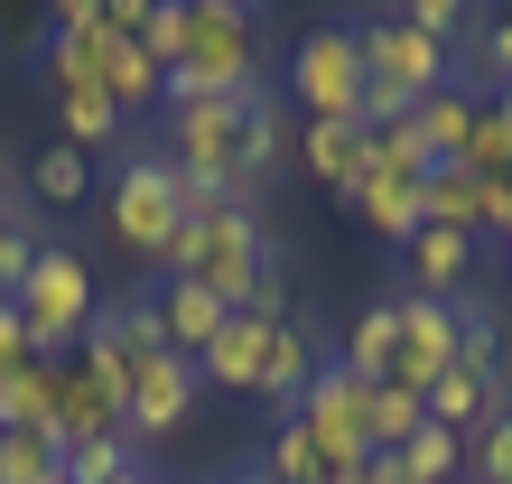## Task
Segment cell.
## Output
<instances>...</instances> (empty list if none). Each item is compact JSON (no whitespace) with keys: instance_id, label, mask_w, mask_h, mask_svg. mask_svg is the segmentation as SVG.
Masks as SVG:
<instances>
[{"instance_id":"cell-1","label":"cell","mask_w":512,"mask_h":484,"mask_svg":"<svg viewBox=\"0 0 512 484\" xmlns=\"http://www.w3.org/2000/svg\"><path fill=\"white\" fill-rule=\"evenodd\" d=\"M261 94V28L233 0H187V56L159 75V112L196 103H252Z\"/></svg>"},{"instance_id":"cell-2","label":"cell","mask_w":512,"mask_h":484,"mask_svg":"<svg viewBox=\"0 0 512 484\" xmlns=\"http://www.w3.org/2000/svg\"><path fill=\"white\" fill-rule=\"evenodd\" d=\"M354 47H364V121L391 131V121H410L429 94H447V47L419 38V28L391 10V19H364L354 28Z\"/></svg>"},{"instance_id":"cell-3","label":"cell","mask_w":512,"mask_h":484,"mask_svg":"<svg viewBox=\"0 0 512 484\" xmlns=\"http://www.w3.org/2000/svg\"><path fill=\"white\" fill-rule=\"evenodd\" d=\"M270 270V242H261V215L252 205H215V215H187V242L168 252V280H196L205 298H224L243 317L252 280Z\"/></svg>"},{"instance_id":"cell-4","label":"cell","mask_w":512,"mask_h":484,"mask_svg":"<svg viewBox=\"0 0 512 484\" xmlns=\"http://www.w3.org/2000/svg\"><path fill=\"white\" fill-rule=\"evenodd\" d=\"M19 326H28V354L38 363H75L84 336H94V308H103V289H94V270H84V252H66V242H47V261L28 270V289L10 298Z\"/></svg>"},{"instance_id":"cell-5","label":"cell","mask_w":512,"mask_h":484,"mask_svg":"<svg viewBox=\"0 0 512 484\" xmlns=\"http://www.w3.org/2000/svg\"><path fill=\"white\" fill-rule=\"evenodd\" d=\"M47 75L56 94H103L122 121L159 103V66L140 56V38H112V28H47Z\"/></svg>"},{"instance_id":"cell-6","label":"cell","mask_w":512,"mask_h":484,"mask_svg":"<svg viewBox=\"0 0 512 484\" xmlns=\"http://www.w3.org/2000/svg\"><path fill=\"white\" fill-rule=\"evenodd\" d=\"M168 168L177 177H205L243 205L261 187L252 168V103H196V112H168Z\"/></svg>"},{"instance_id":"cell-7","label":"cell","mask_w":512,"mask_h":484,"mask_svg":"<svg viewBox=\"0 0 512 484\" xmlns=\"http://www.w3.org/2000/svg\"><path fill=\"white\" fill-rule=\"evenodd\" d=\"M112 242H122L131 261H159L168 270V252L187 242V196H177V168H168V149H140V159L112 177Z\"/></svg>"},{"instance_id":"cell-8","label":"cell","mask_w":512,"mask_h":484,"mask_svg":"<svg viewBox=\"0 0 512 484\" xmlns=\"http://www.w3.org/2000/svg\"><path fill=\"white\" fill-rule=\"evenodd\" d=\"M298 429L326 447V466H336V475H364L373 466V382L345 373V363H317L308 401H298Z\"/></svg>"},{"instance_id":"cell-9","label":"cell","mask_w":512,"mask_h":484,"mask_svg":"<svg viewBox=\"0 0 512 484\" xmlns=\"http://www.w3.org/2000/svg\"><path fill=\"white\" fill-rule=\"evenodd\" d=\"M289 94L308 121H364V47H354V28H308L298 38Z\"/></svg>"},{"instance_id":"cell-10","label":"cell","mask_w":512,"mask_h":484,"mask_svg":"<svg viewBox=\"0 0 512 484\" xmlns=\"http://www.w3.org/2000/svg\"><path fill=\"white\" fill-rule=\"evenodd\" d=\"M122 401H131L122 363L84 345L66 363V382H56V447H66V438H122Z\"/></svg>"},{"instance_id":"cell-11","label":"cell","mask_w":512,"mask_h":484,"mask_svg":"<svg viewBox=\"0 0 512 484\" xmlns=\"http://www.w3.org/2000/svg\"><path fill=\"white\" fill-rule=\"evenodd\" d=\"M391 308H401V354H391V382L429 391L447 363H457V298H419V289H401Z\"/></svg>"},{"instance_id":"cell-12","label":"cell","mask_w":512,"mask_h":484,"mask_svg":"<svg viewBox=\"0 0 512 484\" xmlns=\"http://www.w3.org/2000/svg\"><path fill=\"white\" fill-rule=\"evenodd\" d=\"M196 363L187 354H159V363H149V373H131V401H122V438L131 447H159L168 429H177V419H187L196 410Z\"/></svg>"},{"instance_id":"cell-13","label":"cell","mask_w":512,"mask_h":484,"mask_svg":"<svg viewBox=\"0 0 512 484\" xmlns=\"http://www.w3.org/2000/svg\"><path fill=\"white\" fill-rule=\"evenodd\" d=\"M494 410H503V373H494V363H475V354H457L429 382V429H447V438H475Z\"/></svg>"},{"instance_id":"cell-14","label":"cell","mask_w":512,"mask_h":484,"mask_svg":"<svg viewBox=\"0 0 512 484\" xmlns=\"http://www.w3.org/2000/svg\"><path fill=\"white\" fill-rule=\"evenodd\" d=\"M298 159H308V177L326 196H354L373 177V121H308L298 131Z\"/></svg>"},{"instance_id":"cell-15","label":"cell","mask_w":512,"mask_h":484,"mask_svg":"<svg viewBox=\"0 0 512 484\" xmlns=\"http://www.w3.org/2000/svg\"><path fill=\"white\" fill-rule=\"evenodd\" d=\"M149 317H159L168 354H187V363H196V354L233 326V308H224V298H205L196 280H159V289H149Z\"/></svg>"},{"instance_id":"cell-16","label":"cell","mask_w":512,"mask_h":484,"mask_svg":"<svg viewBox=\"0 0 512 484\" xmlns=\"http://www.w3.org/2000/svg\"><path fill=\"white\" fill-rule=\"evenodd\" d=\"M270 336H280V326H261V317H233L224 336H215V345L196 354V382H205V391H261Z\"/></svg>"},{"instance_id":"cell-17","label":"cell","mask_w":512,"mask_h":484,"mask_svg":"<svg viewBox=\"0 0 512 484\" xmlns=\"http://www.w3.org/2000/svg\"><path fill=\"white\" fill-rule=\"evenodd\" d=\"M475 252H485V242H466V233H438V224H419L410 233V289L419 298H466V280H475Z\"/></svg>"},{"instance_id":"cell-18","label":"cell","mask_w":512,"mask_h":484,"mask_svg":"<svg viewBox=\"0 0 512 484\" xmlns=\"http://www.w3.org/2000/svg\"><path fill=\"white\" fill-rule=\"evenodd\" d=\"M317 336H308V326H280V336H270V363H261V391H252V401H270V410H280V419H298V401H308V382H317Z\"/></svg>"},{"instance_id":"cell-19","label":"cell","mask_w":512,"mask_h":484,"mask_svg":"<svg viewBox=\"0 0 512 484\" xmlns=\"http://www.w3.org/2000/svg\"><path fill=\"white\" fill-rule=\"evenodd\" d=\"M419 187H429V177H382V168H373L345 205L364 215V233H373V242H401V252H410V233H419Z\"/></svg>"},{"instance_id":"cell-20","label":"cell","mask_w":512,"mask_h":484,"mask_svg":"<svg viewBox=\"0 0 512 484\" xmlns=\"http://www.w3.org/2000/svg\"><path fill=\"white\" fill-rule=\"evenodd\" d=\"M419 224L485 242V177H475V168H429V187H419Z\"/></svg>"},{"instance_id":"cell-21","label":"cell","mask_w":512,"mask_h":484,"mask_svg":"<svg viewBox=\"0 0 512 484\" xmlns=\"http://www.w3.org/2000/svg\"><path fill=\"white\" fill-rule=\"evenodd\" d=\"M410 131H419V149H429V168H466V131H475V94H429L410 112Z\"/></svg>"},{"instance_id":"cell-22","label":"cell","mask_w":512,"mask_h":484,"mask_svg":"<svg viewBox=\"0 0 512 484\" xmlns=\"http://www.w3.org/2000/svg\"><path fill=\"white\" fill-rule=\"evenodd\" d=\"M56 382H66V363H38V354L0 373V429H56Z\"/></svg>"},{"instance_id":"cell-23","label":"cell","mask_w":512,"mask_h":484,"mask_svg":"<svg viewBox=\"0 0 512 484\" xmlns=\"http://www.w3.org/2000/svg\"><path fill=\"white\" fill-rule=\"evenodd\" d=\"M391 354H401V308H391V298H373V308L345 326L336 363H345V373H364V382H391Z\"/></svg>"},{"instance_id":"cell-24","label":"cell","mask_w":512,"mask_h":484,"mask_svg":"<svg viewBox=\"0 0 512 484\" xmlns=\"http://www.w3.org/2000/svg\"><path fill=\"white\" fill-rule=\"evenodd\" d=\"M466 475V438L447 429H419L410 447H391V484H457Z\"/></svg>"},{"instance_id":"cell-25","label":"cell","mask_w":512,"mask_h":484,"mask_svg":"<svg viewBox=\"0 0 512 484\" xmlns=\"http://www.w3.org/2000/svg\"><path fill=\"white\" fill-rule=\"evenodd\" d=\"M466 168L485 177V187H503V177H512V103H503V94H485V103H475V131H466Z\"/></svg>"},{"instance_id":"cell-26","label":"cell","mask_w":512,"mask_h":484,"mask_svg":"<svg viewBox=\"0 0 512 484\" xmlns=\"http://www.w3.org/2000/svg\"><path fill=\"white\" fill-rule=\"evenodd\" d=\"M419 429H429V391H410V382H373V457L410 447Z\"/></svg>"},{"instance_id":"cell-27","label":"cell","mask_w":512,"mask_h":484,"mask_svg":"<svg viewBox=\"0 0 512 484\" xmlns=\"http://www.w3.org/2000/svg\"><path fill=\"white\" fill-rule=\"evenodd\" d=\"M56 429H0V484H66Z\"/></svg>"},{"instance_id":"cell-28","label":"cell","mask_w":512,"mask_h":484,"mask_svg":"<svg viewBox=\"0 0 512 484\" xmlns=\"http://www.w3.org/2000/svg\"><path fill=\"white\" fill-rule=\"evenodd\" d=\"M56 131H66V149H112L122 140V112L103 94H56Z\"/></svg>"},{"instance_id":"cell-29","label":"cell","mask_w":512,"mask_h":484,"mask_svg":"<svg viewBox=\"0 0 512 484\" xmlns=\"http://www.w3.org/2000/svg\"><path fill=\"white\" fill-rule=\"evenodd\" d=\"M66 484H122L131 475V438H66Z\"/></svg>"},{"instance_id":"cell-30","label":"cell","mask_w":512,"mask_h":484,"mask_svg":"<svg viewBox=\"0 0 512 484\" xmlns=\"http://www.w3.org/2000/svg\"><path fill=\"white\" fill-rule=\"evenodd\" d=\"M466 475H475V484H512V401L466 438Z\"/></svg>"},{"instance_id":"cell-31","label":"cell","mask_w":512,"mask_h":484,"mask_svg":"<svg viewBox=\"0 0 512 484\" xmlns=\"http://www.w3.org/2000/svg\"><path fill=\"white\" fill-rule=\"evenodd\" d=\"M28 187H38L47 205H84V149H38V159H28Z\"/></svg>"},{"instance_id":"cell-32","label":"cell","mask_w":512,"mask_h":484,"mask_svg":"<svg viewBox=\"0 0 512 484\" xmlns=\"http://www.w3.org/2000/svg\"><path fill=\"white\" fill-rule=\"evenodd\" d=\"M140 56H149L159 75L187 56V0H149V19H140Z\"/></svg>"},{"instance_id":"cell-33","label":"cell","mask_w":512,"mask_h":484,"mask_svg":"<svg viewBox=\"0 0 512 484\" xmlns=\"http://www.w3.org/2000/svg\"><path fill=\"white\" fill-rule=\"evenodd\" d=\"M280 159H289V103L280 94H252V168L270 177Z\"/></svg>"},{"instance_id":"cell-34","label":"cell","mask_w":512,"mask_h":484,"mask_svg":"<svg viewBox=\"0 0 512 484\" xmlns=\"http://www.w3.org/2000/svg\"><path fill=\"white\" fill-rule=\"evenodd\" d=\"M38 261H47V233H28V224H10V233H0V298H19Z\"/></svg>"},{"instance_id":"cell-35","label":"cell","mask_w":512,"mask_h":484,"mask_svg":"<svg viewBox=\"0 0 512 484\" xmlns=\"http://www.w3.org/2000/svg\"><path fill=\"white\" fill-rule=\"evenodd\" d=\"M373 168H382V177H429V149H419V131H410V121L373 131Z\"/></svg>"},{"instance_id":"cell-36","label":"cell","mask_w":512,"mask_h":484,"mask_svg":"<svg viewBox=\"0 0 512 484\" xmlns=\"http://www.w3.org/2000/svg\"><path fill=\"white\" fill-rule=\"evenodd\" d=\"M401 19L419 28V38H438V47H447V38H457V28H466V10H457V0H410Z\"/></svg>"},{"instance_id":"cell-37","label":"cell","mask_w":512,"mask_h":484,"mask_svg":"<svg viewBox=\"0 0 512 484\" xmlns=\"http://www.w3.org/2000/svg\"><path fill=\"white\" fill-rule=\"evenodd\" d=\"M485 75L512 94V19H494V28H485Z\"/></svg>"},{"instance_id":"cell-38","label":"cell","mask_w":512,"mask_h":484,"mask_svg":"<svg viewBox=\"0 0 512 484\" xmlns=\"http://www.w3.org/2000/svg\"><path fill=\"white\" fill-rule=\"evenodd\" d=\"M19 363H28V326H19L10 298H0V373H19Z\"/></svg>"},{"instance_id":"cell-39","label":"cell","mask_w":512,"mask_h":484,"mask_svg":"<svg viewBox=\"0 0 512 484\" xmlns=\"http://www.w3.org/2000/svg\"><path fill=\"white\" fill-rule=\"evenodd\" d=\"M485 242H503V252H512V177H503V187H485Z\"/></svg>"},{"instance_id":"cell-40","label":"cell","mask_w":512,"mask_h":484,"mask_svg":"<svg viewBox=\"0 0 512 484\" xmlns=\"http://www.w3.org/2000/svg\"><path fill=\"white\" fill-rule=\"evenodd\" d=\"M47 19H56V28H103V0H56Z\"/></svg>"},{"instance_id":"cell-41","label":"cell","mask_w":512,"mask_h":484,"mask_svg":"<svg viewBox=\"0 0 512 484\" xmlns=\"http://www.w3.org/2000/svg\"><path fill=\"white\" fill-rule=\"evenodd\" d=\"M345 484H391V457H373L364 475H345Z\"/></svg>"},{"instance_id":"cell-42","label":"cell","mask_w":512,"mask_h":484,"mask_svg":"<svg viewBox=\"0 0 512 484\" xmlns=\"http://www.w3.org/2000/svg\"><path fill=\"white\" fill-rule=\"evenodd\" d=\"M10 224H19V215H10V168H0V233H10Z\"/></svg>"},{"instance_id":"cell-43","label":"cell","mask_w":512,"mask_h":484,"mask_svg":"<svg viewBox=\"0 0 512 484\" xmlns=\"http://www.w3.org/2000/svg\"><path fill=\"white\" fill-rule=\"evenodd\" d=\"M215 484H270V475H261V466H252V475H215Z\"/></svg>"},{"instance_id":"cell-44","label":"cell","mask_w":512,"mask_h":484,"mask_svg":"<svg viewBox=\"0 0 512 484\" xmlns=\"http://www.w3.org/2000/svg\"><path fill=\"white\" fill-rule=\"evenodd\" d=\"M503 261H512V252H503Z\"/></svg>"}]
</instances>
